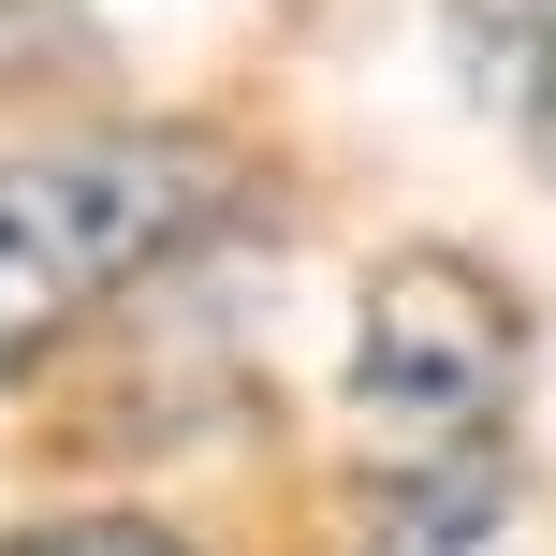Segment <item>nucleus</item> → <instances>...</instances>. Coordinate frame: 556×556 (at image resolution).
Here are the masks:
<instances>
[{
	"label": "nucleus",
	"mask_w": 556,
	"mask_h": 556,
	"mask_svg": "<svg viewBox=\"0 0 556 556\" xmlns=\"http://www.w3.org/2000/svg\"><path fill=\"white\" fill-rule=\"evenodd\" d=\"M352 395L395 469H498V425L528 395V307L469 250H395L352 323Z\"/></svg>",
	"instance_id": "2"
},
{
	"label": "nucleus",
	"mask_w": 556,
	"mask_h": 556,
	"mask_svg": "<svg viewBox=\"0 0 556 556\" xmlns=\"http://www.w3.org/2000/svg\"><path fill=\"white\" fill-rule=\"evenodd\" d=\"M220 205H235V147L176 132V117L162 132H74V147L0 162V381L29 352H59L117 278L176 264Z\"/></svg>",
	"instance_id": "1"
},
{
	"label": "nucleus",
	"mask_w": 556,
	"mask_h": 556,
	"mask_svg": "<svg viewBox=\"0 0 556 556\" xmlns=\"http://www.w3.org/2000/svg\"><path fill=\"white\" fill-rule=\"evenodd\" d=\"M0 556H191V542L147 528V513H74V528H29V542H0Z\"/></svg>",
	"instance_id": "4"
},
{
	"label": "nucleus",
	"mask_w": 556,
	"mask_h": 556,
	"mask_svg": "<svg viewBox=\"0 0 556 556\" xmlns=\"http://www.w3.org/2000/svg\"><path fill=\"white\" fill-rule=\"evenodd\" d=\"M454 15V59H469V88L513 117V132L556 162V0H440Z\"/></svg>",
	"instance_id": "3"
}]
</instances>
